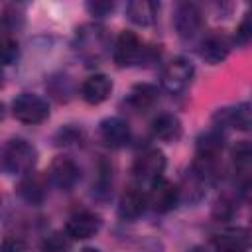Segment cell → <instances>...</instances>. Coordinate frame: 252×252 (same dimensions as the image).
<instances>
[{
  "label": "cell",
  "instance_id": "1",
  "mask_svg": "<svg viewBox=\"0 0 252 252\" xmlns=\"http://www.w3.org/2000/svg\"><path fill=\"white\" fill-rule=\"evenodd\" d=\"M37 161V150L24 138H12L2 152V163L10 173L26 175L33 169Z\"/></svg>",
  "mask_w": 252,
  "mask_h": 252
},
{
  "label": "cell",
  "instance_id": "2",
  "mask_svg": "<svg viewBox=\"0 0 252 252\" xmlns=\"http://www.w3.org/2000/svg\"><path fill=\"white\" fill-rule=\"evenodd\" d=\"M12 114L22 124H41L49 116V104L39 94L22 93L12 102Z\"/></svg>",
  "mask_w": 252,
  "mask_h": 252
},
{
  "label": "cell",
  "instance_id": "3",
  "mask_svg": "<svg viewBox=\"0 0 252 252\" xmlns=\"http://www.w3.org/2000/svg\"><path fill=\"white\" fill-rule=\"evenodd\" d=\"M193 77H195L193 63L185 57H175L163 67L159 83H161L163 91H167L171 94H177V93H183L191 85Z\"/></svg>",
  "mask_w": 252,
  "mask_h": 252
},
{
  "label": "cell",
  "instance_id": "4",
  "mask_svg": "<svg viewBox=\"0 0 252 252\" xmlns=\"http://www.w3.org/2000/svg\"><path fill=\"white\" fill-rule=\"evenodd\" d=\"M148 47L144 45V41L130 30H124L118 39H116V47H114V61L118 67H134L140 65L146 59Z\"/></svg>",
  "mask_w": 252,
  "mask_h": 252
},
{
  "label": "cell",
  "instance_id": "5",
  "mask_svg": "<svg viewBox=\"0 0 252 252\" xmlns=\"http://www.w3.org/2000/svg\"><path fill=\"white\" fill-rule=\"evenodd\" d=\"M163 169H165V156H163V152L148 150V152H144V154H140L136 158L132 173H134V179L138 181V187H142V185L150 187L154 181H158L161 177Z\"/></svg>",
  "mask_w": 252,
  "mask_h": 252
},
{
  "label": "cell",
  "instance_id": "6",
  "mask_svg": "<svg viewBox=\"0 0 252 252\" xmlns=\"http://www.w3.org/2000/svg\"><path fill=\"white\" fill-rule=\"evenodd\" d=\"M146 203L154 213H169L177 207L179 203V191L177 185H173L171 181L159 177L158 181H154L148 191H146Z\"/></svg>",
  "mask_w": 252,
  "mask_h": 252
},
{
  "label": "cell",
  "instance_id": "7",
  "mask_svg": "<svg viewBox=\"0 0 252 252\" xmlns=\"http://www.w3.org/2000/svg\"><path fill=\"white\" fill-rule=\"evenodd\" d=\"M173 24L177 30V35L181 39H193L203 30V12L193 2H183L177 6Z\"/></svg>",
  "mask_w": 252,
  "mask_h": 252
},
{
  "label": "cell",
  "instance_id": "8",
  "mask_svg": "<svg viewBox=\"0 0 252 252\" xmlns=\"http://www.w3.org/2000/svg\"><path fill=\"white\" fill-rule=\"evenodd\" d=\"M215 128L222 130V128H236V130H250L252 124V114H250V104L248 102H240L236 106H224L219 108L213 116Z\"/></svg>",
  "mask_w": 252,
  "mask_h": 252
},
{
  "label": "cell",
  "instance_id": "9",
  "mask_svg": "<svg viewBox=\"0 0 252 252\" xmlns=\"http://www.w3.org/2000/svg\"><path fill=\"white\" fill-rule=\"evenodd\" d=\"M102 226V220L96 213L93 211H79L75 215L69 217L67 224H65V232L71 240H85L94 236Z\"/></svg>",
  "mask_w": 252,
  "mask_h": 252
},
{
  "label": "cell",
  "instance_id": "10",
  "mask_svg": "<svg viewBox=\"0 0 252 252\" xmlns=\"http://www.w3.org/2000/svg\"><path fill=\"white\" fill-rule=\"evenodd\" d=\"M47 177L49 181L61 189V191H71L79 177H81V171H79V165L71 159V158H55L49 165V171H47Z\"/></svg>",
  "mask_w": 252,
  "mask_h": 252
},
{
  "label": "cell",
  "instance_id": "11",
  "mask_svg": "<svg viewBox=\"0 0 252 252\" xmlns=\"http://www.w3.org/2000/svg\"><path fill=\"white\" fill-rule=\"evenodd\" d=\"M98 138L108 148H124L130 142V126L120 116L104 118L98 124Z\"/></svg>",
  "mask_w": 252,
  "mask_h": 252
},
{
  "label": "cell",
  "instance_id": "12",
  "mask_svg": "<svg viewBox=\"0 0 252 252\" xmlns=\"http://www.w3.org/2000/svg\"><path fill=\"white\" fill-rule=\"evenodd\" d=\"M217 252H246L250 246V232L244 226H228L213 236Z\"/></svg>",
  "mask_w": 252,
  "mask_h": 252
},
{
  "label": "cell",
  "instance_id": "13",
  "mask_svg": "<svg viewBox=\"0 0 252 252\" xmlns=\"http://www.w3.org/2000/svg\"><path fill=\"white\" fill-rule=\"evenodd\" d=\"M112 93V79L104 73H94L87 77L81 85V96L89 104H100L104 102Z\"/></svg>",
  "mask_w": 252,
  "mask_h": 252
},
{
  "label": "cell",
  "instance_id": "14",
  "mask_svg": "<svg viewBox=\"0 0 252 252\" xmlns=\"http://www.w3.org/2000/svg\"><path fill=\"white\" fill-rule=\"evenodd\" d=\"M230 47H232V43H230V39L226 35H222V33H211V35H207L203 39L201 49H199V55L203 57L205 63L219 65V63H222L228 57Z\"/></svg>",
  "mask_w": 252,
  "mask_h": 252
},
{
  "label": "cell",
  "instance_id": "15",
  "mask_svg": "<svg viewBox=\"0 0 252 252\" xmlns=\"http://www.w3.org/2000/svg\"><path fill=\"white\" fill-rule=\"evenodd\" d=\"M224 148V136L219 128H211L197 138V159L217 161Z\"/></svg>",
  "mask_w": 252,
  "mask_h": 252
},
{
  "label": "cell",
  "instance_id": "16",
  "mask_svg": "<svg viewBox=\"0 0 252 252\" xmlns=\"http://www.w3.org/2000/svg\"><path fill=\"white\" fill-rule=\"evenodd\" d=\"M148 203H146V191H142V187H130L122 193L120 201H118V215L122 219H138L144 211H146Z\"/></svg>",
  "mask_w": 252,
  "mask_h": 252
},
{
  "label": "cell",
  "instance_id": "17",
  "mask_svg": "<svg viewBox=\"0 0 252 252\" xmlns=\"http://www.w3.org/2000/svg\"><path fill=\"white\" fill-rule=\"evenodd\" d=\"M158 12H159V4L154 0H132L126 4L128 20L140 28L152 26L158 20Z\"/></svg>",
  "mask_w": 252,
  "mask_h": 252
},
{
  "label": "cell",
  "instance_id": "18",
  "mask_svg": "<svg viewBox=\"0 0 252 252\" xmlns=\"http://www.w3.org/2000/svg\"><path fill=\"white\" fill-rule=\"evenodd\" d=\"M181 132H183L181 120L171 112H161L152 122V134L161 142H175L181 138Z\"/></svg>",
  "mask_w": 252,
  "mask_h": 252
},
{
  "label": "cell",
  "instance_id": "19",
  "mask_svg": "<svg viewBox=\"0 0 252 252\" xmlns=\"http://www.w3.org/2000/svg\"><path fill=\"white\" fill-rule=\"evenodd\" d=\"M205 189H207V181L191 167L187 171V175L183 177L181 185L177 187L179 191V201H189V203H197L203 199L205 195Z\"/></svg>",
  "mask_w": 252,
  "mask_h": 252
},
{
  "label": "cell",
  "instance_id": "20",
  "mask_svg": "<svg viewBox=\"0 0 252 252\" xmlns=\"http://www.w3.org/2000/svg\"><path fill=\"white\" fill-rule=\"evenodd\" d=\"M158 100V89L150 83H138L130 89L126 102L134 108V110H148L156 104Z\"/></svg>",
  "mask_w": 252,
  "mask_h": 252
},
{
  "label": "cell",
  "instance_id": "21",
  "mask_svg": "<svg viewBox=\"0 0 252 252\" xmlns=\"http://www.w3.org/2000/svg\"><path fill=\"white\" fill-rule=\"evenodd\" d=\"M18 193H20V197H22L24 201H28V203H32V205H37V203H41L43 197H45V183H43V179H41L39 175H33V173L30 171V173H26V175L20 179V183H18Z\"/></svg>",
  "mask_w": 252,
  "mask_h": 252
},
{
  "label": "cell",
  "instance_id": "22",
  "mask_svg": "<svg viewBox=\"0 0 252 252\" xmlns=\"http://www.w3.org/2000/svg\"><path fill=\"white\" fill-rule=\"evenodd\" d=\"M232 161H234L236 171L244 177V181H248L250 161H252V150H250V144L246 140H242L240 144L234 146V150H232Z\"/></svg>",
  "mask_w": 252,
  "mask_h": 252
},
{
  "label": "cell",
  "instance_id": "23",
  "mask_svg": "<svg viewBox=\"0 0 252 252\" xmlns=\"http://www.w3.org/2000/svg\"><path fill=\"white\" fill-rule=\"evenodd\" d=\"M73 240L67 236V232L59 230V232H51L43 244H41V252H69L71 250Z\"/></svg>",
  "mask_w": 252,
  "mask_h": 252
},
{
  "label": "cell",
  "instance_id": "24",
  "mask_svg": "<svg viewBox=\"0 0 252 252\" xmlns=\"http://www.w3.org/2000/svg\"><path fill=\"white\" fill-rule=\"evenodd\" d=\"M18 59V41L10 35L0 37V65H10Z\"/></svg>",
  "mask_w": 252,
  "mask_h": 252
},
{
  "label": "cell",
  "instance_id": "25",
  "mask_svg": "<svg viewBox=\"0 0 252 252\" xmlns=\"http://www.w3.org/2000/svg\"><path fill=\"white\" fill-rule=\"evenodd\" d=\"M248 16H250V14H246L244 20L240 22V26L236 28L234 39H236V43H240V45H246L248 39H250V18H248Z\"/></svg>",
  "mask_w": 252,
  "mask_h": 252
},
{
  "label": "cell",
  "instance_id": "26",
  "mask_svg": "<svg viewBox=\"0 0 252 252\" xmlns=\"http://www.w3.org/2000/svg\"><path fill=\"white\" fill-rule=\"evenodd\" d=\"M112 2H89L87 4V10L93 14V16H106L108 12H112Z\"/></svg>",
  "mask_w": 252,
  "mask_h": 252
},
{
  "label": "cell",
  "instance_id": "27",
  "mask_svg": "<svg viewBox=\"0 0 252 252\" xmlns=\"http://www.w3.org/2000/svg\"><path fill=\"white\" fill-rule=\"evenodd\" d=\"M2 250L4 252H26V246L20 240H6Z\"/></svg>",
  "mask_w": 252,
  "mask_h": 252
},
{
  "label": "cell",
  "instance_id": "28",
  "mask_svg": "<svg viewBox=\"0 0 252 252\" xmlns=\"http://www.w3.org/2000/svg\"><path fill=\"white\" fill-rule=\"evenodd\" d=\"M189 252H213L211 248H207V246H193Z\"/></svg>",
  "mask_w": 252,
  "mask_h": 252
},
{
  "label": "cell",
  "instance_id": "29",
  "mask_svg": "<svg viewBox=\"0 0 252 252\" xmlns=\"http://www.w3.org/2000/svg\"><path fill=\"white\" fill-rule=\"evenodd\" d=\"M79 252H100V250H98V248H91V246H89V248H83V250H79Z\"/></svg>",
  "mask_w": 252,
  "mask_h": 252
},
{
  "label": "cell",
  "instance_id": "30",
  "mask_svg": "<svg viewBox=\"0 0 252 252\" xmlns=\"http://www.w3.org/2000/svg\"><path fill=\"white\" fill-rule=\"evenodd\" d=\"M2 118H4V104L0 102V120H2Z\"/></svg>",
  "mask_w": 252,
  "mask_h": 252
},
{
  "label": "cell",
  "instance_id": "31",
  "mask_svg": "<svg viewBox=\"0 0 252 252\" xmlns=\"http://www.w3.org/2000/svg\"><path fill=\"white\" fill-rule=\"evenodd\" d=\"M2 83H4V75H2V71H0V87H2Z\"/></svg>",
  "mask_w": 252,
  "mask_h": 252
}]
</instances>
